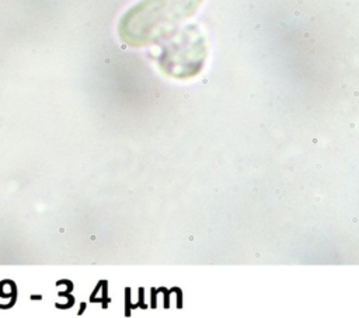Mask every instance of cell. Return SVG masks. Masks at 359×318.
Returning a JSON list of instances; mask_svg holds the SVG:
<instances>
[{"label": "cell", "mask_w": 359, "mask_h": 318, "mask_svg": "<svg viewBox=\"0 0 359 318\" xmlns=\"http://www.w3.org/2000/svg\"><path fill=\"white\" fill-rule=\"evenodd\" d=\"M202 0H143L121 22V36L142 45L161 35L167 28L191 15Z\"/></svg>", "instance_id": "obj_1"}]
</instances>
